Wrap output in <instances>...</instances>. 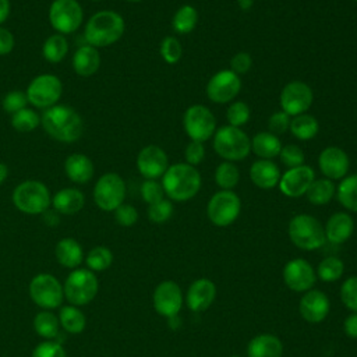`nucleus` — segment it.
Here are the masks:
<instances>
[{"instance_id": "f257e3e1", "label": "nucleus", "mask_w": 357, "mask_h": 357, "mask_svg": "<svg viewBox=\"0 0 357 357\" xmlns=\"http://www.w3.org/2000/svg\"><path fill=\"white\" fill-rule=\"evenodd\" d=\"M40 124L53 139L64 144L78 141L84 132L81 114L67 105H54L45 109L40 116Z\"/></svg>"}, {"instance_id": "f03ea898", "label": "nucleus", "mask_w": 357, "mask_h": 357, "mask_svg": "<svg viewBox=\"0 0 357 357\" xmlns=\"http://www.w3.org/2000/svg\"><path fill=\"white\" fill-rule=\"evenodd\" d=\"M126 29L124 18L113 10H100L95 13L86 22L84 38L93 47H106L123 36Z\"/></svg>"}, {"instance_id": "7ed1b4c3", "label": "nucleus", "mask_w": 357, "mask_h": 357, "mask_svg": "<svg viewBox=\"0 0 357 357\" xmlns=\"http://www.w3.org/2000/svg\"><path fill=\"white\" fill-rule=\"evenodd\" d=\"M165 194L177 202L194 198L201 188V174L188 163H174L162 176Z\"/></svg>"}, {"instance_id": "20e7f679", "label": "nucleus", "mask_w": 357, "mask_h": 357, "mask_svg": "<svg viewBox=\"0 0 357 357\" xmlns=\"http://www.w3.org/2000/svg\"><path fill=\"white\" fill-rule=\"evenodd\" d=\"M13 202L22 213L42 215L52 205V195L45 183L25 180L14 188Z\"/></svg>"}, {"instance_id": "39448f33", "label": "nucleus", "mask_w": 357, "mask_h": 357, "mask_svg": "<svg viewBox=\"0 0 357 357\" xmlns=\"http://www.w3.org/2000/svg\"><path fill=\"white\" fill-rule=\"evenodd\" d=\"M215 152L227 162H238L251 152V139L238 127L223 126L213 134Z\"/></svg>"}, {"instance_id": "423d86ee", "label": "nucleus", "mask_w": 357, "mask_h": 357, "mask_svg": "<svg viewBox=\"0 0 357 357\" xmlns=\"http://www.w3.org/2000/svg\"><path fill=\"white\" fill-rule=\"evenodd\" d=\"M289 237L291 243L304 251H314L321 248L326 238L321 222L307 213H300L289 222Z\"/></svg>"}, {"instance_id": "0eeeda50", "label": "nucleus", "mask_w": 357, "mask_h": 357, "mask_svg": "<svg viewBox=\"0 0 357 357\" xmlns=\"http://www.w3.org/2000/svg\"><path fill=\"white\" fill-rule=\"evenodd\" d=\"M63 290L64 298H67L70 304L81 307L89 304L96 297L99 282L95 272L88 268H77L66 278Z\"/></svg>"}, {"instance_id": "6e6552de", "label": "nucleus", "mask_w": 357, "mask_h": 357, "mask_svg": "<svg viewBox=\"0 0 357 357\" xmlns=\"http://www.w3.org/2000/svg\"><path fill=\"white\" fill-rule=\"evenodd\" d=\"M31 300L42 310H53L61 305L64 300L63 284L50 273H38L28 286Z\"/></svg>"}, {"instance_id": "1a4fd4ad", "label": "nucleus", "mask_w": 357, "mask_h": 357, "mask_svg": "<svg viewBox=\"0 0 357 357\" xmlns=\"http://www.w3.org/2000/svg\"><path fill=\"white\" fill-rule=\"evenodd\" d=\"M126 183L117 173L102 174L93 187V201L105 212H112L124 204Z\"/></svg>"}, {"instance_id": "9d476101", "label": "nucleus", "mask_w": 357, "mask_h": 357, "mask_svg": "<svg viewBox=\"0 0 357 357\" xmlns=\"http://www.w3.org/2000/svg\"><path fill=\"white\" fill-rule=\"evenodd\" d=\"M241 201L231 190H220L215 192L206 206L209 220L218 227L230 226L240 215Z\"/></svg>"}, {"instance_id": "9b49d317", "label": "nucleus", "mask_w": 357, "mask_h": 357, "mask_svg": "<svg viewBox=\"0 0 357 357\" xmlns=\"http://www.w3.org/2000/svg\"><path fill=\"white\" fill-rule=\"evenodd\" d=\"M84 20V10L77 0H53L49 7L52 28L61 35L75 32Z\"/></svg>"}, {"instance_id": "f8f14e48", "label": "nucleus", "mask_w": 357, "mask_h": 357, "mask_svg": "<svg viewBox=\"0 0 357 357\" xmlns=\"http://www.w3.org/2000/svg\"><path fill=\"white\" fill-rule=\"evenodd\" d=\"M25 93L28 102L35 107L49 109L57 105L63 93V84L53 74H40L29 82Z\"/></svg>"}, {"instance_id": "ddd939ff", "label": "nucleus", "mask_w": 357, "mask_h": 357, "mask_svg": "<svg viewBox=\"0 0 357 357\" xmlns=\"http://www.w3.org/2000/svg\"><path fill=\"white\" fill-rule=\"evenodd\" d=\"M183 126L191 141L205 142L216 131V119L206 106L192 105L184 112Z\"/></svg>"}, {"instance_id": "4468645a", "label": "nucleus", "mask_w": 357, "mask_h": 357, "mask_svg": "<svg viewBox=\"0 0 357 357\" xmlns=\"http://www.w3.org/2000/svg\"><path fill=\"white\" fill-rule=\"evenodd\" d=\"M314 100L312 89L308 84L303 81H290L286 84L280 92L279 103L282 112L290 117L307 113Z\"/></svg>"}, {"instance_id": "2eb2a0df", "label": "nucleus", "mask_w": 357, "mask_h": 357, "mask_svg": "<svg viewBox=\"0 0 357 357\" xmlns=\"http://www.w3.org/2000/svg\"><path fill=\"white\" fill-rule=\"evenodd\" d=\"M241 91L240 75L231 70H220L215 73L206 84V96L213 103H229Z\"/></svg>"}, {"instance_id": "dca6fc26", "label": "nucleus", "mask_w": 357, "mask_h": 357, "mask_svg": "<svg viewBox=\"0 0 357 357\" xmlns=\"http://www.w3.org/2000/svg\"><path fill=\"white\" fill-rule=\"evenodd\" d=\"M152 303L155 311L165 318L178 315L183 307V293L180 286L173 280L159 283L153 290Z\"/></svg>"}, {"instance_id": "f3484780", "label": "nucleus", "mask_w": 357, "mask_h": 357, "mask_svg": "<svg viewBox=\"0 0 357 357\" xmlns=\"http://www.w3.org/2000/svg\"><path fill=\"white\" fill-rule=\"evenodd\" d=\"M315 180V172L308 165L291 167L280 176L279 190L289 198H298L305 195L311 183Z\"/></svg>"}, {"instance_id": "a211bd4d", "label": "nucleus", "mask_w": 357, "mask_h": 357, "mask_svg": "<svg viewBox=\"0 0 357 357\" xmlns=\"http://www.w3.org/2000/svg\"><path fill=\"white\" fill-rule=\"evenodd\" d=\"M317 279V273L310 262L301 258L289 261L283 268V280L286 286L298 293L311 290Z\"/></svg>"}, {"instance_id": "6ab92c4d", "label": "nucleus", "mask_w": 357, "mask_h": 357, "mask_svg": "<svg viewBox=\"0 0 357 357\" xmlns=\"http://www.w3.org/2000/svg\"><path fill=\"white\" fill-rule=\"evenodd\" d=\"M169 167L166 152L158 145L144 146L137 156V169L145 180H156L165 174Z\"/></svg>"}, {"instance_id": "aec40b11", "label": "nucleus", "mask_w": 357, "mask_h": 357, "mask_svg": "<svg viewBox=\"0 0 357 357\" xmlns=\"http://www.w3.org/2000/svg\"><path fill=\"white\" fill-rule=\"evenodd\" d=\"M318 166L325 178L340 180L349 173L350 159L342 148L326 146L318 156Z\"/></svg>"}, {"instance_id": "412c9836", "label": "nucleus", "mask_w": 357, "mask_h": 357, "mask_svg": "<svg viewBox=\"0 0 357 357\" xmlns=\"http://www.w3.org/2000/svg\"><path fill=\"white\" fill-rule=\"evenodd\" d=\"M331 303L325 293L321 290H308L300 300L298 311L303 319L310 324L322 322L329 314Z\"/></svg>"}, {"instance_id": "4be33fe9", "label": "nucleus", "mask_w": 357, "mask_h": 357, "mask_svg": "<svg viewBox=\"0 0 357 357\" xmlns=\"http://www.w3.org/2000/svg\"><path fill=\"white\" fill-rule=\"evenodd\" d=\"M216 297V286L212 280L201 278L194 280L185 294L187 307L194 312L205 311L211 307Z\"/></svg>"}, {"instance_id": "5701e85b", "label": "nucleus", "mask_w": 357, "mask_h": 357, "mask_svg": "<svg viewBox=\"0 0 357 357\" xmlns=\"http://www.w3.org/2000/svg\"><path fill=\"white\" fill-rule=\"evenodd\" d=\"M324 230L326 241L332 244H342L351 237L354 220L347 212H336L328 219Z\"/></svg>"}, {"instance_id": "b1692460", "label": "nucleus", "mask_w": 357, "mask_h": 357, "mask_svg": "<svg viewBox=\"0 0 357 357\" xmlns=\"http://www.w3.org/2000/svg\"><path fill=\"white\" fill-rule=\"evenodd\" d=\"M280 170L278 165L269 159H258L250 167L251 181L262 190H271L279 184Z\"/></svg>"}, {"instance_id": "393cba45", "label": "nucleus", "mask_w": 357, "mask_h": 357, "mask_svg": "<svg viewBox=\"0 0 357 357\" xmlns=\"http://www.w3.org/2000/svg\"><path fill=\"white\" fill-rule=\"evenodd\" d=\"M100 67V53L96 47L85 43L73 54V68L81 77L93 75Z\"/></svg>"}, {"instance_id": "a878e982", "label": "nucleus", "mask_w": 357, "mask_h": 357, "mask_svg": "<svg viewBox=\"0 0 357 357\" xmlns=\"http://www.w3.org/2000/svg\"><path fill=\"white\" fill-rule=\"evenodd\" d=\"M66 176L77 184H85L93 177V163L84 153H71L64 160Z\"/></svg>"}, {"instance_id": "bb28decb", "label": "nucleus", "mask_w": 357, "mask_h": 357, "mask_svg": "<svg viewBox=\"0 0 357 357\" xmlns=\"http://www.w3.org/2000/svg\"><path fill=\"white\" fill-rule=\"evenodd\" d=\"M85 205V197L82 191L74 187L59 190L52 197V206L60 215H74L79 212Z\"/></svg>"}, {"instance_id": "cd10ccee", "label": "nucleus", "mask_w": 357, "mask_h": 357, "mask_svg": "<svg viewBox=\"0 0 357 357\" xmlns=\"http://www.w3.org/2000/svg\"><path fill=\"white\" fill-rule=\"evenodd\" d=\"M283 344L271 333H261L252 337L247 346V357H282Z\"/></svg>"}, {"instance_id": "c85d7f7f", "label": "nucleus", "mask_w": 357, "mask_h": 357, "mask_svg": "<svg viewBox=\"0 0 357 357\" xmlns=\"http://www.w3.org/2000/svg\"><path fill=\"white\" fill-rule=\"evenodd\" d=\"M57 262L68 269H77L84 261V251L81 244L71 237L61 238L54 248Z\"/></svg>"}, {"instance_id": "c756f323", "label": "nucleus", "mask_w": 357, "mask_h": 357, "mask_svg": "<svg viewBox=\"0 0 357 357\" xmlns=\"http://www.w3.org/2000/svg\"><path fill=\"white\" fill-rule=\"evenodd\" d=\"M282 146L283 145L278 135L269 131H261L251 139V151L261 159L272 160L273 158L279 156Z\"/></svg>"}, {"instance_id": "7c9ffc66", "label": "nucleus", "mask_w": 357, "mask_h": 357, "mask_svg": "<svg viewBox=\"0 0 357 357\" xmlns=\"http://www.w3.org/2000/svg\"><path fill=\"white\" fill-rule=\"evenodd\" d=\"M59 317L52 310H42L33 318L35 332L45 340H56L60 335Z\"/></svg>"}, {"instance_id": "2f4dec72", "label": "nucleus", "mask_w": 357, "mask_h": 357, "mask_svg": "<svg viewBox=\"0 0 357 357\" xmlns=\"http://www.w3.org/2000/svg\"><path fill=\"white\" fill-rule=\"evenodd\" d=\"M59 321H60V326L71 335H78L81 333L85 326H86V317L85 314L79 310V307L68 304L64 305L60 312H59Z\"/></svg>"}, {"instance_id": "473e14b6", "label": "nucleus", "mask_w": 357, "mask_h": 357, "mask_svg": "<svg viewBox=\"0 0 357 357\" xmlns=\"http://www.w3.org/2000/svg\"><path fill=\"white\" fill-rule=\"evenodd\" d=\"M289 130L293 134V137H296L297 139L310 141L318 134L319 124H318V120L314 116L303 113V114L294 116L290 120Z\"/></svg>"}, {"instance_id": "72a5a7b5", "label": "nucleus", "mask_w": 357, "mask_h": 357, "mask_svg": "<svg viewBox=\"0 0 357 357\" xmlns=\"http://www.w3.org/2000/svg\"><path fill=\"white\" fill-rule=\"evenodd\" d=\"M336 194V187L333 184L332 180L329 178H315L308 191H307V198L312 205L321 206V205H326L333 195Z\"/></svg>"}, {"instance_id": "f704fd0d", "label": "nucleus", "mask_w": 357, "mask_h": 357, "mask_svg": "<svg viewBox=\"0 0 357 357\" xmlns=\"http://www.w3.org/2000/svg\"><path fill=\"white\" fill-rule=\"evenodd\" d=\"M336 197L347 211L357 212V173L342 178L336 188Z\"/></svg>"}, {"instance_id": "c9c22d12", "label": "nucleus", "mask_w": 357, "mask_h": 357, "mask_svg": "<svg viewBox=\"0 0 357 357\" xmlns=\"http://www.w3.org/2000/svg\"><path fill=\"white\" fill-rule=\"evenodd\" d=\"M68 53V42L64 35L53 33L50 35L42 46V54L49 63H60Z\"/></svg>"}, {"instance_id": "e433bc0d", "label": "nucleus", "mask_w": 357, "mask_h": 357, "mask_svg": "<svg viewBox=\"0 0 357 357\" xmlns=\"http://www.w3.org/2000/svg\"><path fill=\"white\" fill-rule=\"evenodd\" d=\"M197 22H198V11L195 10V7H192L190 4L181 6L174 13L173 20H172L173 29L180 35L190 33L191 31H194Z\"/></svg>"}, {"instance_id": "4c0bfd02", "label": "nucleus", "mask_w": 357, "mask_h": 357, "mask_svg": "<svg viewBox=\"0 0 357 357\" xmlns=\"http://www.w3.org/2000/svg\"><path fill=\"white\" fill-rule=\"evenodd\" d=\"M85 264L92 272H103L113 264V252L105 245H96L85 255Z\"/></svg>"}, {"instance_id": "58836bf2", "label": "nucleus", "mask_w": 357, "mask_h": 357, "mask_svg": "<svg viewBox=\"0 0 357 357\" xmlns=\"http://www.w3.org/2000/svg\"><path fill=\"white\" fill-rule=\"evenodd\" d=\"M240 181V170L233 162H222L215 169V183L222 190H233Z\"/></svg>"}, {"instance_id": "ea45409f", "label": "nucleus", "mask_w": 357, "mask_h": 357, "mask_svg": "<svg viewBox=\"0 0 357 357\" xmlns=\"http://www.w3.org/2000/svg\"><path fill=\"white\" fill-rule=\"evenodd\" d=\"M11 126L18 132H31L40 126V116L29 107H25L11 116Z\"/></svg>"}, {"instance_id": "a19ab883", "label": "nucleus", "mask_w": 357, "mask_h": 357, "mask_svg": "<svg viewBox=\"0 0 357 357\" xmlns=\"http://www.w3.org/2000/svg\"><path fill=\"white\" fill-rule=\"evenodd\" d=\"M344 271V264L337 257L324 258L317 269V275L322 282H336L342 278Z\"/></svg>"}, {"instance_id": "79ce46f5", "label": "nucleus", "mask_w": 357, "mask_h": 357, "mask_svg": "<svg viewBox=\"0 0 357 357\" xmlns=\"http://www.w3.org/2000/svg\"><path fill=\"white\" fill-rule=\"evenodd\" d=\"M250 114H251V110H250V106L245 103V102H241V100H237L234 103H231L229 107H227V112H226V119L229 121V126H233V127H241L244 126L248 120H250Z\"/></svg>"}, {"instance_id": "37998d69", "label": "nucleus", "mask_w": 357, "mask_h": 357, "mask_svg": "<svg viewBox=\"0 0 357 357\" xmlns=\"http://www.w3.org/2000/svg\"><path fill=\"white\" fill-rule=\"evenodd\" d=\"M160 56L167 64H176L183 56V46L174 36H166L160 43Z\"/></svg>"}, {"instance_id": "c03bdc74", "label": "nucleus", "mask_w": 357, "mask_h": 357, "mask_svg": "<svg viewBox=\"0 0 357 357\" xmlns=\"http://www.w3.org/2000/svg\"><path fill=\"white\" fill-rule=\"evenodd\" d=\"M28 98H26V93L22 92V91H18V89H14V91H10L4 95L3 100H1V106L4 109V112H7L8 114H14L22 109L26 107L28 105Z\"/></svg>"}, {"instance_id": "a18cd8bd", "label": "nucleus", "mask_w": 357, "mask_h": 357, "mask_svg": "<svg viewBox=\"0 0 357 357\" xmlns=\"http://www.w3.org/2000/svg\"><path fill=\"white\" fill-rule=\"evenodd\" d=\"M173 204L169 199H160L159 202L148 206V219L153 223H165L173 215Z\"/></svg>"}, {"instance_id": "49530a36", "label": "nucleus", "mask_w": 357, "mask_h": 357, "mask_svg": "<svg viewBox=\"0 0 357 357\" xmlns=\"http://www.w3.org/2000/svg\"><path fill=\"white\" fill-rule=\"evenodd\" d=\"M279 158H280V162L284 166H287L289 169L305 165L304 163L305 162V155H304L303 149L300 146L294 145V144H289V145L282 146Z\"/></svg>"}, {"instance_id": "de8ad7c7", "label": "nucleus", "mask_w": 357, "mask_h": 357, "mask_svg": "<svg viewBox=\"0 0 357 357\" xmlns=\"http://www.w3.org/2000/svg\"><path fill=\"white\" fill-rule=\"evenodd\" d=\"M340 300L353 312H357V276L347 278L340 287Z\"/></svg>"}, {"instance_id": "09e8293b", "label": "nucleus", "mask_w": 357, "mask_h": 357, "mask_svg": "<svg viewBox=\"0 0 357 357\" xmlns=\"http://www.w3.org/2000/svg\"><path fill=\"white\" fill-rule=\"evenodd\" d=\"M31 357H67V351L57 340H43L33 349Z\"/></svg>"}, {"instance_id": "8fccbe9b", "label": "nucleus", "mask_w": 357, "mask_h": 357, "mask_svg": "<svg viewBox=\"0 0 357 357\" xmlns=\"http://www.w3.org/2000/svg\"><path fill=\"white\" fill-rule=\"evenodd\" d=\"M139 191H141L142 199H144L148 205L155 204V202H159L160 199H163V195H165L162 183H158L156 180H145V181L141 184Z\"/></svg>"}, {"instance_id": "3c124183", "label": "nucleus", "mask_w": 357, "mask_h": 357, "mask_svg": "<svg viewBox=\"0 0 357 357\" xmlns=\"http://www.w3.org/2000/svg\"><path fill=\"white\" fill-rule=\"evenodd\" d=\"M114 212L116 222L123 227H131L138 220V211L130 204H121Z\"/></svg>"}, {"instance_id": "603ef678", "label": "nucleus", "mask_w": 357, "mask_h": 357, "mask_svg": "<svg viewBox=\"0 0 357 357\" xmlns=\"http://www.w3.org/2000/svg\"><path fill=\"white\" fill-rule=\"evenodd\" d=\"M290 120L291 117L289 114H286L284 112H275L273 114H271V117L268 119V128L269 132L279 135V134H284L289 127H290Z\"/></svg>"}, {"instance_id": "864d4df0", "label": "nucleus", "mask_w": 357, "mask_h": 357, "mask_svg": "<svg viewBox=\"0 0 357 357\" xmlns=\"http://www.w3.org/2000/svg\"><path fill=\"white\" fill-rule=\"evenodd\" d=\"M184 158H185V163L191 165V166H198L204 158H205V148H204V142H198V141H190L184 149Z\"/></svg>"}, {"instance_id": "5fc2aeb1", "label": "nucleus", "mask_w": 357, "mask_h": 357, "mask_svg": "<svg viewBox=\"0 0 357 357\" xmlns=\"http://www.w3.org/2000/svg\"><path fill=\"white\" fill-rule=\"evenodd\" d=\"M251 67H252V57L247 52H238L230 60V70L237 75L247 74Z\"/></svg>"}, {"instance_id": "6e6d98bb", "label": "nucleus", "mask_w": 357, "mask_h": 357, "mask_svg": "<svg viewBox=\"0 0 357 357\" xmlns=\"http://www.w3.org/2000/svg\"><path fill=\"white\" fill-rule=\"evenodd\" d=\"M14 35L7 28H3L0 25V56H6L13 52L14 49Z\"/></svg>"}, {"instance_id": "4d7b16f0", "label": "nucleus", "mask_w": 357, "mask_h": 357, "mask_svg": "<svg viewBox=\"0 0 357 357\" xmlns=\"http://www.w3.org/2000/svg\"><path fill=\"white\" fill-rule=\"evenodd\" d=\"M343 329L344 333L351 337V339H357V312L350 314L344 322H343Z\"/></svg>"}, {"instance_id": "13d9d810", "label": "nucleus", "mask_w": 357, "mask_h": 357, "mask_svg": "<svg viewBox=\"0 0 357 357\" xmlns=\"http://www.w3.org/2000/svg\"><path fill=\"white\" fill-rule=\"evenodd\" d=\"M59 215H60V213L56 212L54 209H53V211L46 209V211L42 213V218H43V222H45L46 225H49V226H56V225H59V222H60Z\"/></svg>"}, {"instance_id": "bf43d9fd", "label": "nucleus", "mask_w": 357, "mask_h": 357, "mask_svg": "<svg viewBox=\"0 0 357 357\" xmlns=\"http://www.w3.org/2000/svg\"><path fill=\"white\" fill-rule=\"evenodd\" d=\"M11 11L10 0H0V25L8 18Z\"/></svg>"}, {"instance_id": "052dcab7", "label": "nucleus", "mask_w": 357, "mask_h": 357, "mask_svg": "<svg viewBox=\"0 0 357 357\" xmlns=\"http://www.w3.org/2000/svg\"><path fill=\"white\" fill-rule=\"evenodd\" d=\"M8 177V167L6 163L0 162V185L7 180Z\"/></svg>"}, {"instance_id": "680f3d73", "label": "nucleus", "mask_w": 357, "mask_h": 357, "mask_svg": "<svg viewBox=\"0 0 357 357\" xmlns=\"http://www.w3.org/2000/svg\"><path fill=\"white\" fill-rule=\"evenodd\" d=\"M237 4H238V7L241 10L247 11V10H250L254 6V0H237Z\"/></svg>"}, {"instance_id": "e2e57ef3", "label": "nucleus", "mask_w": 357, "mask_h": 357, "mask_svg": "<svg viewBox=\"0 0 357 357\" xmlns=\"http://www.w3.org/2000/svg\"><path fill=\"white\" fill-rule=\"evenodd\" d=\"M127 1H130V3H138V1H142V0H127Z\"/></svg>"}, {"instance_id": "0e129e2a", "label": "nucleus", "mask_w": 357, "mask_h": 357, "mask_svg": "<svg viewBox=\"0 0 357 357\" xmlns=\"http://www.w3.org/2000/svg\"><path fill=\"white\" fill-rule=\"evenodd\" d=\"M230 357H240V356H230Z\"/></svg>"}, {"instance_id": "69168bd1", "label": "nucleus", "mask_w": 357, "mask_h": 357, "mask_svg": "<svg viewBox=\"0 0 357 357\" xmlns=\"http://www.w3.org/2000/svg\"><path fill=\"white\" fill-rule=\"evenodd\" d=\"M92 1H100V0H92Z\"/></svg>"}, {"instance_id": "338daca9", "label": "nucleus", "mask_w": 357, "mask_h": 357, "mask_svg": "<svg viewBox=\"0 0 357 357\" xmlns=\"http://www.w3.org/2000/svg\"><path fill=\"white\" fill-rule=\"evenodd\" d=\"M354 1H357V0H354Z\"/></svg>"}]
</instances>
